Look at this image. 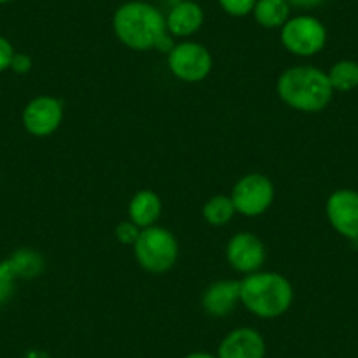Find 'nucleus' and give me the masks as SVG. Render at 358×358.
Here are the masks:
<instances>
[{"instance_id": "20", "label": "nucleus", "mask_w": 358, "mask_h": 358, "mask_svg": "<svg viewBox=\"0 0 358 358\" xmlns=\"http://www.w3.org/2000/svg\"><path fill=\"white\" fill-rule=\"evenodd\" d=\"M218 4L227 15L236 16V18H243V16L253 13L257 0H218Z\"/></svg>"}, {"instance_id": "11", "label": "nucleus", "mask_w": 358, "mask_h": 358, "mask_svg": "<svg viewBox=\"0 0 358 358\" xmlns=\"http://www.w3.org/2000/svg\"><path fill=\"white\" fill-rule=\"evenodd\" d=\"M265 341L260 332L250 327L236 329L220 343L218 358H265Z\"/></svg>"}, {"instance_id": "25", "label": "nucleus", "mask_w": 358, "mask_h": 358, "mask_svg": "<svg viewBox=\"0 0 358 358\" xmlns=\"http://www.w3.org/2000/svg\"><path fill=\"white\" fill-rule=\"evenodd\" d=\"M185 358H218V357H215V355L211 353H206V351H194V353L187 355Z\"/></svg>"}, {"instance_id": "23", "label": "nucleus", "mask_w": 358, "mask_h": 358, "mask_svg": "<svg viewBox=\"0 0 358 358\" xmlns=\"http://www.w3.org/2000/svg\"><path fill=\"white\" fill-rule=\"evenodd\" d=\"M11 69L18 74H27V72L32 69V60H30L29 55L25 53H15L11 62Z\"/></svg>"}, {"instance_id": "3", "label": "nucleus", "mask_w": 358, "mask_h": 358, "mask_svg": "<svg viewBox=\"0 0 358 358\" xmlns=\"http://www.w3.org/2000/svg\"><path fill=\"white\" fill-rule=\"evenodd\" d=\"M241 302L260 318H278L290 309L294 288L276 273H251L241 281Z\"/></svg>"}, {"instance_id": "26", "label": "nucleus", "mask_w": 358, "mask_h": 358, "mask_svg": "<svg viewBox=\"0 0 358 358\" xmlns=\"http://www.w3.org/2000/svg\"><path fill=\"white\" fill-rule=\"evenodd\" d=\"M9 2H13V0H0V4H9Z\"/></svg>"}, {"instance_id": "22", "label": "nucleus", "mask_w": 358, "mask_h": 358, "mask_svg": "<svg viewBox=\"0 0 358 358\" xmlns=\"http://www.w3.org/2000/svg\"><path fill=\"white\" fill-rule=\"evenodd\" d=\"M13 57H15V48L6 37L0 36V72L11 69Z\"/></svg>"}, {"instance_id": "24", "label": "nucleus", "mask_w": 358, "mask_h": 358, "mask_svg": "<svg viewBox=\"0 0 358 358\" xmlns=\"http://www.w3.org/2000/svg\"><path fill=\"white\" fill-rule=\"evenodd\" d=\"M287 2L292 6V8L313 9V8H318V6H322L323 2H327V0H287Z\"/></svg>"}, {"instance_id": "7", "label": "nucleus", "mask_w": 358, "mask_h": 358, "mask_svg": "<svg viewBox=\"0 0 358 358\" xmlns=\"http://www.w3.org/2000/svg\"><path fill=\"white\" fill-rule=\"evenodd\" d=\"M236 211L244 216H260L274 201V187L264 174H248L241 178L232 190Z\"/></svg>"}, {"instance_id": "13", "label": "nucleus", "mask_w": 358, "mask_h": 358, "mask_svg": "<svg viewBox=\"0 0 358 358\" xmlns=\"http://www.w3.org/2000/svg\"><path fill=\"white\" fill-rule=\"evenodd\" d=\"M241 301V281H216L202 295V308L211 316H227Z\"/></svg>"}, {"instance_id": "2", "label": "nucleus", "mask_w": 358, "mask_h": 358, "mask_svg": "<svg viewBox=\"0 0 358 358\" xmlns=\"http://www.w3.org/2000/svg\"><path fill=\"white\" fill-rule=\"evenodd\" d=\"M281 101L302 113H320L330 104L334 88L327 72L311 65L292 67L278 81Z\"/></svg>"}, {"instance_id": "1", "label": "nucleus", "mask_w": 358, "mask_h": 358, "mask_svg": "<svg viewBox=\"0 0 358 358\" xmlns=\"http://www.w3.org/2000/svg\"><path fill=\"white\" fill-rule=\"evenodd\" d=\"M116 37L130 50H157L169 53L174 43L169 37L165 16L143 0H130L120 6L113 18Z\"/></svg>"}, {"instance_id": "16", "label": "nucleus", "mask_w": 358, "mask_h": 358, "mask_svg": "<svg viewBox=\"0 0 358 358\" xmlns=\"http://www.w3.org/2000/svg\"><path fill=\"white\" fill-rule=\"evenodd\" d=\"M329 81L337 92H351L358 86V64L353 60H341L329 71Z\"/></svg>"}, {"instance_id": "19", "label": "nucleus", "mask_w": 358, "mask_h": 358, "mask_svg": "<svg viewBox=\"0 0 358 358\" xmlns=\"http://www.w3.org/2000/svg\"><path fill=\"white\" fill-rule=\"evenodd\" d=\"M16 271L13 267L11 260L0 262V306L6 304L8 299L13 295V290H15V280H16Z\"/></svg>"}, {"instance_id": "5", "label": "nucleus", "mask_w": 358, "mask_h": 358, "mask_svg": "<svg viewBox=\"0 0 358 358\" xmlns=\"http://www.w3.org/2000/svg\"><path fill=\"white\" fill-rule=\"evenodd\" d=\"M281 43L297 57H313L325 48L327 29L315 16H294L281 27Z\"/></svg>"}, {"instance_id": "6", "label": "nucleus", "mask_w": 358, "mask_h": 358, "mask_svg": "<svg viewBox=\"0 0 358 358\" xmlns=\"http://www.w3.org/2000/svg\"><path fill=\"white\" fill-rule=\"evenodd\" d=\"M167 55L169 69L181 81H202L208 78L213 69L211 53L199 43L185 41V43L174 44V48Z\"/></svg>"}, {"instance_id": "8", "label": "nucleus", "mask_w": 358, "mask_h": 358, "mask_svg": "<svg viewBox=\"0 0 358 358\" xmlns=\"http://www.w3.org/2000/svg\"><path fill=\"white\" fill-rule=\"evenodd\" d=\"M62 118H64L62 102L48 95L30 101L23 111V125L27 132L36 137L51 136L60 127Z\"/></svg>"}, {"instance_id": "18", "label": "nucleus", "mask_w": 358, "mask_h": 358, "mask_svg": "<svg viewBox=\"0 0 358 358\" xmlns=\"http://www.w3.org/2000/svg\"><path fill=\"white\" fill-rule=\"evenodd\" d=\"M9 260H11L16 274L22 278H25V280H32V278H36L37 274H41V271H43V265H44L43 257L32 250L15 251V255H13Z\"/></svg>"}, {"instance_id": "15", "label": "nucleus", "mask_w": 358, "mask_h": 358, "mask_svg": "<svg viewBox=\"0 0 358 358\" xmlns=\"http://www.w3.org/2000/svg\"><path fill=\"white\" fill-rule=\"evenodd\" d=\"M290 11L287 0H257L253 16L264 29H281L290 20Z\"/></svg>"}, {"instance_id": "21", "label": "nucleus", "mask_w": 358, "mask_h": 358, "mask_svg": "<svg viewBox=\"0 0 358 358\" xmlns=\"http://www.w3.org/2000/svg\"><path fill=\"white\" fill-rule=\"evenodd\" d=\"M141 229L134 222H122L116 227V239L123 244H136Z\"/></svg>"}, {"instance_id": "17", "label": "nucleus", "mask_w": 358, "mask_h": 358, "mask_svg": "<svg viewBox=\"0 0 358 358\" xmlns=\"http://www.w3.org/2000/svg\"><path fill=\"white\" fill-rule=\"evenodd\" d=\"M234 215H236V206H234L232 199L225 197V195H216L202 208L204 220L209 225L215 227L227 225L234 218Z\"/></svg>"}, {"instance_id": "10", "label": "nucleus", "mask_w": 358, "mask_h": 358, "mask_svg": "<svg viewBox=\"0 0 358 358\" xmlns=\"http://www.w3.org/2000/svg\"><path fill=\"white\" fill-rule=\"evenodd\" d=\"M227 258L232 268L251 274L262 267L265 260L264 243L255 234L241 232L229 241Z\"/></svg>"}, {"instance_id": "12", "label": "nucleus", "mask_w": 358, "mask_h": 358, "mask_svg": "<svg viewBox=\"0 0 358 358\" xmlns=\"http://www.w3.org/2000/svg\"><path fill=\"white\" fill-rule=\"evenodd\" d=\"M165 23L174 37H190L204 25V9L194 0H181L169 11Z\"/></svg>"}, {"instance_id": "9", "label": "nucleus", "mask_w": 358, "mask_h": 358, "mask_svg": "<svg viewBox=\"0 0 358 358\" xmlns=\"http://www.w3.org/2000/svg\"><path fill=\"white\" fill-rule=\"evenodd\" d=\"M329 222L341 236L358 239V192L337 190L327 201Z\"/></svg>"}, {"instance_id": "14", "label": "nucleus", "mask_w": 358, "mask_h": 358, "mask_svg": "<svg viewBox=\"0 0 358 358\" xmlns=\"http://www.w3.org/2000/svg\"><path fill=\"white\" fill-rule=\"evenodd\" d=\"M130 222L136 223L139 229L153 227L155 222L162 215V201L155 192L143 190L137 192L129 206Z\"/></svg>"}, {"instance_id": "4", "label": "nucleus", "mask_w": 358, "mask_h": 358, "mask_svg": "<svg viewBox=\"0 0 358 358\" xmlns=\"http://www.w3.org/2000/svg\"><path fill=\"white\" fill-rule=\"evenodd\" d=\"M134 253H136L141 267L150 273L162 274L174 267L179 255V246L172 232L153 225L141 230L139 237L134 244Z\"/></svg>"}]
</instances>
